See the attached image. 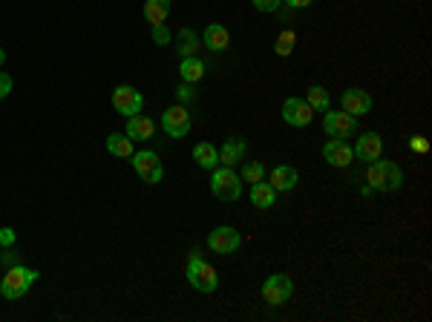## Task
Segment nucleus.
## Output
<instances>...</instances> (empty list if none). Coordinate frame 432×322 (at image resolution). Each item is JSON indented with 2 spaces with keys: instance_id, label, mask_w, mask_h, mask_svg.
<instances>
[{
  "instance_id": "nucleus-1",
  "label": "nucleus",
  "mask_w": 432,
  "mask_h": 322,
  "mask_svg": "<svg viewBox=\"0 0 432 322\" xmlns=\"http://www.w3.org/2000/svg\"><path fill=\"white\" fill-rule=\"evenodd\" d=\"M366 179H369V187L378 190V193H395V190H401V185H403L401 167L395 165V161H381V158L372 161Z\"/></svg>"
},
{
  "instance_id": "nucleus-2",
  "label": "nucleus",
  "mask_w": 432,
  "mask_h": 322,
  "mask_svg": "<svg viewBox=\"0 0 432 322\" xmlns=\"http://www.w3.org/2000/svg\"><path fill=\"white\" fill-rule=\"evenodd\" d=\"M38 271L35 268H24V265H15V268H9L6 271V276H4V282H0V291H4V296L6 299H21L35 282H38Z\"/></svg>"
},
{
  "instance_id": "nucleus-3",
  "label": "nucleus",
  "mask_w": 432,
  "mask_h": 322,
  "mask_svg": "<svg viewBox=\"0 0 432 322\" xmlns=\"http://www.w3.org/2000/svg\"><path fill=\"white\" fill-rule=\"evenodd\" d=\"M187 282L202 294H213L216 285H220V276H216V271L202 259L199 251H193L187 259Z\"/></svg>"
},
{
  "instance_id": "nucleus-4",
  "label": "nucleus",
  "mask_w": 432,
  "mask_h": 322,
  "mask_svg": "<svg viewBox=\"0 0 432 322\" xmlns=\"http://www.w3.org/2000/svg\"><path fill=\"white\" fill-rule=\"evenodd\" d=\"M210 190L220 202H237L242 196V179L231 167H216L210 179Z\"/></svg>"
},
{
  "instance_id": "nucleus-5",
  "label": "nucleus",
  "mask_w": 432,
  "mask_h": 322,
  "mask_svg": "<svg viewBox=\"0 0 432 322\" xmlns=\"http://www.w3.org/2000/svg\"><path fill=\"white\" fill-rule=\"evenodd\" d=\"M133 158V170L138 173V179H144L148 185H159L162 176H165V167H162V161L153 150H138L130 155Z\"/></svg>"
},
{
  "instance_id": "nucleus-6",
  "label": "nucleus",
  "mask_w": 432,
  "mask_h": 322,
  "mask_svg": "<svg viewBox=\"0 0 432 322\" xmlns=\"http://www.w3.org/2000/svg\"><path fill=\"white\" fill-rule=\"evenodd\" d=\"M294 296V282H292V276H285V274H274V276H268L265 282H262V299L268 302V305H285L288 299Z\"/></svg>"
},
{
  "instance_id": "nucleus-7",
  "label": "nucleus",
  "mask_w": 432,
  "mask_h": 322,
  "mask_svg": "<svg viewBox=\"0 0 432 322\" xmlns=\"http://www.w3.org/2000/svg\"><path fill=\"white\" fill-rule=\"evenodd\" d=\"M240 245H242L240 230H237V227H228V224L210 230V236H207V248H210L213 254H222V256L234 254Z\"/></svg>"
},
{
  "instance_id": "nucleus-8",
  "label": "nucleus",
  "mask_w": 432,
  "mask_h": 322,
  "mask_svg": "<svg viewBox=\"0 0 432 322\" xmlns=\"http://www.w3.org/2000/svg\"><path fill=\"white\" fill-rule=\"evenodd\" d=\"M323 130L331 135V138H349V135H354V130H357V115H351V113H331V110H326V118H323Z\"/></svg>"
},
{
  "instance_id": "nucleus-9",
  "label": "nucleus",
  "mask_w": 432,
  "mask_h": 322,
  "mask_svg": "<svg viewBox=\"0 0 432 322\" xmlns=\"http://www.w3.org/2000/svg\"><path fill=\"white\" fill-rule=\"evenodd\" d=\"M110 101H113V107L121 113V115H138L141 113V107H144V98H141V93L135 90V87H115L113 90V95H110Z\"/></svg>"
},
{
  "instance_id": "nucleus-10",
  "label": "nucleus",
  "mask_w": 432,
  "mask_h": 322,
  "mask_svg": "<svg viewBox=\"0 0 432 322\" xmlns=\"http://www.w3.org/2000/svg\"><path fill=\"white\" fill-rule=\"evenodd\" d=\"M282 118L292 127H309L312 118H314V110L306 104V98H288L282 104Z\"/></svg>"
},
{
  "instance_id": "nucleus-11",
  "label": "nucleus",
  "mask_w": 432,
  "mask_h": 322,
  "mask_svg": "<svg viewBox=\"0 0 432 322\" xmlns=\"http://www.w3.org/2000/svg\"><path fill=\"white\" fill-rule=\"evenodd\" d=\"M162 127L170 138H185L190 133V113L185 107H170L165 115H162Z\"/></svg>"
},
{
  "instance_id": "nucleus-12",
  "label": "nucleus",
  "mask_w": 432,
  "mask_h": 322,
  "mask_svg": "<svg viewBox=\"0 0 432 322\" xmlns=\"http://www.w3.org/2000/svg\"><path fill=\"white\" fill-rule=\"evenodd\" d=\"M381 150H384V138L378 133H364L351 147L357 161H375V158H381Z\"/></svg>"
},
{
  "instance_id": "nucleus-13",
  "label": "nucleus",
  "mask_w": 432,
  "mask_h": 322,
  "mask_svg": "<svg viewBox=\"0 0 432 322\" xmlns=\"http://www.w3.org/2000/svg\"><path fill=\"white\" fill-rule=\"evenodd\" d=\"M323 158L329 161L331 167H349L351 161H354V152H351V147L343 138H331L323 147Z\"/></svg>"
},
{
  "instance_id": "nucleus-14",
  "label": "nucleus",
  "mask_w": 432,
  "mask_h": 322,
  "mask_svg": "<svg viewBox=\"0 0 432 322\" xmlns=\"http://www.w3.org/2000/svg\"><path fill=\"white\" fill-rule=\"evenodd\" d=\"M343 110L351 113V115H366L372 110V95L366 90H360V87H351L343 93Z\"/></svg>"
},
{
  "instance_id": "nucleus-15",
  "label": "nucleus",
  "mask_w": 432,
  "mask_h": 322,
  "mask_svg": "<svg viewBox=\"0 0 432 322\" xmlns=\"http://www.w3.org/2000/svg\"><path fill=\"white\" fill-rule=\"evenodd\" d=\"M300 182V173L292 167V165H279L271 170V187L277 193H288V190H294Z\"/></svg>"
},
{
  "instance_id": "nucleus-16",
  "label": "nucleus",
  "mask_w": 432,
  "mask_h": 322,
  "mask_svg": "<svg viewBox=\"0 0 432 322\" xmlns=\"http://www.w3.org/2000/svg\"><path fill=\"white\" fill-rule=\"evenodd\" d=\"M153 133H156V124L150 118H144L141 113L127 118V133H124L127 138H133V141H150Z\"/></svg>"
},
{
  "instance_id": "nucleus-17",
  "label": "nucleus",
  "mask_w": 432,
  "mask_h": 322,
  "mask_svg": "<svg viewBox=\"0 0 432 322\" xmlns=\"http://www.w3.org/2000/svg\"><path fill=\"white\" fill-rule=\"evenodd\" d=\"M245 152H248V144L242 138H228L220 147V165L222 167H234V165H240V161L245 158Z\"/></svg>"
},
{
  "instance_id": "nucleus-18",
  "label": "nucleus",
  "mask_w": 432,
  "mask_h": 322,
  "mask_svg": "<svg viewBox=\"0 0 432 322\" xmlns=\"http://www.w3.org/2000/svg\"><path fill=\"white\" fill-rule=\"evenodd\" d=\"M202 43H205L207 49H213V52H222V49L231 46V32H228L222 24H210V26L205 29Z\"/></svg>"
},
{
  "instance_id": "nucleus-19",
  "label": "nucleus",
  "mask_w": 432,
  "mask_h": 322,
  "mask_svg": "<svg viewBox=\"0 0 432 322\" xmlns=\"http://www.w3.org/2000/svg\"><path fill=\"white\" fill-rule=\"evenodd\" d=\"M193 161L202 170H216L220 167V150H216L213 144H207V141H202V144L193 147Z\"/></svg>"
},
{
  "instance_id": "nucleus-20",
  "label": "nucleus",
  "mask_w": 432,
  "mask_h": 322,
  "mask_svg": "<svg viewBox=\"0 0 432 322\" xmlns=\"http://www.w3.org/2000/svg\"><path fill=\"white\" fill-rule=\"evenodd\" d=\"M170 15V0H144V18H148L150 26L165 24Z\"/></svg>"
},
{
  "instance_id": "nucleus-21",
  "label": "nucleus",
  "mask_w": 432,
  "mask_h": 322,
  "mask_svg": "<svg viewBox=\"0 0 432 322\" xmlns=\"http://www.w3.org/2000/svg\"><path fill=\"white\" fill-rule=\"evenodd\" d=\"M274 202H277V190H274L271 185H265V182L251 185V204H254V207L268 210V207H274Z\"/></svg>"
},
{
  "instance_id": "nucleus-22",
  "label": "nucleus",
  "mask_w": 432,
  "mask_h": 322,
  "mask_svg": "<svg viewBox=\"0 0 432 322\" xmlns=\"http://www.w3.org/2000/svg\"><path fill=\"white\" fill-rule=\"evenodd\" d=\"M107 152L115 155V158H130L135 150H133V138L121 135V133H110L107 135Z\"/></svg>"
},
{
  "instance_id": "nucleus-23",
  "label": "nucleus",
  "mask_w": 432,
  "mask_h": 322,
  "mask_svg": "<svg viewBox=\"0 0 432 322\" xmlns=\"http://www.w3.org/2000/svg\"><path fill=\"white\" fill-rule=\"evenodd\" d=\"M179 72H182V80H185V84H196V80L205 78V63H202L196 55H193V58H182Z\"/></svg>"
},
{
  "instance_id": "nucleus-24",
  "label": "nucleus",
  "mask_w": 432,
  "mask_h": 322,
  "mask_svg": "<svg viewBox=\"0 0 432 322\" xmlns=\"http://www.w3.org/2000/svg\"><path fill=\"white\" fill-rule=\"evenodd\" d=\"M199 52V38L193 29H182L179 32V58H193Z\"/></svg>"
},
{
  "instance_id": "nucleus-25",
  "label": "nucleus",
  "mask_w": 432,
  "mask_h": 322,
  "mask_svg": "<svg viewBox=\"0 0 432 322\" xmlns=\"http://www.w3.org/2000/svg\"><path fill=\"white\" fill-rule=\"evenodd\" d=\"M306 104L312 107V110H317V113H326L329 110V93H326V87H309V93H306Z\"/></svg>"
},
{
  "instance_id": "nucleus-26",
  "label": "nucleus",
  "mask_w": 432,
  "mask_h": 322,
  "mask_svg": "<svg viewBox=\"0 0 432 322\" xmlns=\"http://www.w3.org/2000/svg\"><path fill=\"white\" fill-rule=\"evenodd\" d=\"M294 41H297V35L292 32V29H285V32H279V38H277V43H274V52L277 55H292V49H294Z\"/></svg>"
},
{
  "instance_id": "nucleus-27",
  "label": "nucleus",
  "mask_w": 432,
  "mask_h": 322,
  "mask_svg": "<svg viewBox=\"0 0 432 322\" xmlns=\"http://www.w3.org/2000/svg\"><path fill=\"white\" fill-rule=\"evenodd\" d=\"M262 176H265V167L259 165V161H248V165L242 167V182H248V185H257V182H262Z\"/></svg>"
},
{
  "instance_id": "nucleus-28",
  "label": "nucleus",
  "mask_w": 432,
  "mask_h": 322,
  "mask_svg": "<svg viewBox=\"0 0 432 322\" xmlns=\"http://www.w3.org/2000/svg\"><path fill=\"white\" fill-rule=\"evenodd\" d=\"M153 41H156L159 46H168V43H170V32H168V26H165V24L153 26Z\"/></svg>"
},
{
  "instance_id": "nucleus-29",
  "label": "nucleus",
  "mask_w": 432,
  "mask_h": 322,
  "mask_svg": "<svg viewBox=\"0 0 432 322\" xmlns=\"http://www.w3.org/2000/svg\"><path fill=\"white\" fill-rule=\"evenodd\" d=\"M257 12H277V6L282 4V0H251Z\"/></svg>"
},
{
  "instance_id": "nucleus-30",
  "label": "nucleus",
  "mask_w": 432,
  "mask_h": 322,
  "mask_svg": "<svg viewBox=\"0 0 432 322\" xmlns=\"http://www.w3.org/2000/svg\"><path fill=\"white\" fill-rule=\"evenodd\" d=\"M9 93H12V78L6 72H0V101L9 98Z\"/></svg>"
},
{
  "instance_id": "nucleus-31",
  "label": "nucleus",
  "mask_w": 432,
  "mask_h": 322,
  "mask_svg": "<svg viewBox=\"0 0 432 322\" xmlns=\"http://www.w3.org/2000/svg\"><path fill=\"white\" fill-rule=\"evenodd\" d=\"M15 245V230L12 227H0V248Z\"/></svg>"
},
{
  "instance_id": "nucleus-32",
  "label": "nucleus",
  "mask_w": 432,
  "mask_h": 322,
  "mask_svg": "<svg viewBox=\"0 0 432 322\" xmlns=\"http://www.w3.org/2000/svg\"><path fill=\"white\" fill-rule=\"evenodd\" d=\"M409 147H412L415 152H426V150H429V144H426V138H421V135H412V141H409Z\"/></svg>"
},
{
  "instance_id": "nucleus-33",
  "label": "nucleus",
  "mask_w": 432,
  "mask_h": 322,
  "mask_svg": "<svg viewBox=\"0 0 432 322\" xmlns=\"http://www.w3.org/2000/svg\"><path fill=\"white\" fill-rule=\"evenodd\" d=\"M176 95H179V101H190V98H193V90H190V84H185V80H182V87L176 90Z\"/></svg>"
},
{
  "instance_id": "nucleus-34",
  "label": "nucleus",
  "mask_w": 432,
  "mask_h": 322,
  "mask_svg": "<svg viewBox=\"0 0 432 322\" xmlns=\"http://www.w3.org/2000/svg\"><path fill=\"white\" fill-rule=\"evenodd\" d=\"M285 4L292 6V9H306V6H312V4H314V0H285Z\"/></svg>"
},
{
  "instance_id": "nucleus-35",
  "label": "nucleus",
  "mask_w": 432,
  "mask_h": 322,
  "mask_svg": "<svg viewBox=\"0 0 432 322\" xmlns=\"http://www.w3.org/2000/svg\"><path fill=\"white\" fill-rule=\"evenodd\" d=\"M4 63H6V52H4V49H0V66H4Z\"/></svg>"
}]
</instances>
